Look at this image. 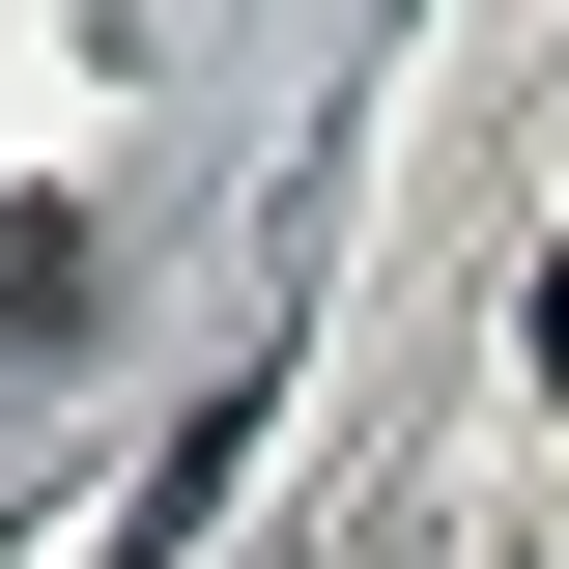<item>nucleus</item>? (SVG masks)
Wrapping results in <instances>:
<instances>
[]
</instances>
